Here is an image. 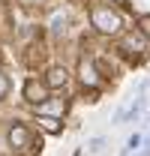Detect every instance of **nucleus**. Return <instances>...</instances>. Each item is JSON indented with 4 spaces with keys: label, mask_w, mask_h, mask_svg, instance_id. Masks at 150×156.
<instances>
[{
    "label": "nucleus",
    "mask_w": 150,
    "mask_h": 156,
    "mask_svg": "<svg viewBox=\"0 0 150 156\" xmlns=\"http://www.w3.org/2000/svg\"><path fill=\"white\" fill-rule=\"evenodd\" d=\"M36 123L45 129V132H48V135H60V132H63V123H60L57 117H51V114H39Z\"/></svg>",
    "instance_id": "0eeeda50"
},
{
    "label": "nucleus",
    "mask_w": 150,
    "mask_h": 156,
    "mask_svg": "<svg viewBox=\"0 0 150 156\" xmlns=\"http://www.w3.org/2000/svg\"><path fill=\"white\" fill-rule=\"evenodd\" d=\"M102 144H105V138H93V141H90V153H99Z\"/></svg>",
    "instance_id": "9b49d317"
},
{
    "label": "nucleus",
    "mask_w": 150,
    "mask_h": 156,
    "mask_svg": "<svg viewBox=\"0 0 150 156\" xmlns=\"http://www.w3.org/2000/svg\"><path fill=\"white\" fill-rule=\"evenodd\" d=\"M30 144H33V138L27 132V126L12 123V126H9V147H15V150H30Z\"/></svg>",
    "instance_id": "7ed1b4c3"
},
{
    "label": "nucleus",
    "mask_w": 150,
    "mask_h": 156,
    "mask_svg": "<svg viewBox=\"0 0 150 156\" xmlns=\"http://www.w3.org/2000/svg\"><path fill=\"white\" fill-rule=\"evenodd\" d=\"M132 150H141V135H132L129 141H126V147H123V156H129Z\"/></svg>",
    "instance_id": "6e6552de"
},
{
    "label": "nucleus",
    "mask_w": 150,
    "mask_h": 156,
    "mask_svg": "<svg viewBox=\"0 0 150 156\" xmlns=\"http://www.w3.org/2000/svg\"><path fill=\"white\" fill-rule=\"evenodd\" d=\"M78 78L84 81V87H96V84H99V75H96L93 60H81V63H78Z\"/></svg>",
    "instance_id": "39448f33"
},
{
    "label": "nucleus",
    "mask_w": 150,
    "mask_h": 156,
    "mask_svg": "<svg viewBox=\"0 0 150 156\" xmlns=\"http://www.w3.org/2000/svg\"><path fill=\"white\" fill-rule=\"evenodd\" d=\"M114 3H120V0H114Z\"/></svg>",
    "instance_id": "ddd939ff"
},
{
    "label": "nucleus",
    "mask_w": 150,
    "mask_h": 156,
    "mask_svg": "<svg viewBox=\"0 0 150 156\" xmlns=\"http://www.w3.org/2000/svg\"><path fill=\"white\" fill-rule=\"evenodd\" d=\"M138 27H141L138 33H141L144 39H150V15H141V18H138Z\"/></svg>",
    "instance_id": "1a4fd4ad"
},
{
    "label": "nucleus",
    "mask_w": 150,
    "mask_h": 156,
    "mask_svg": "<svg viewBox=\"0 0 150 156\" xmlns=\"http://www.w3.org/2000/svg\"><path fill=\"white\" fill-rule=\"evenodd\" d=\"M24 99L30 102V105H45L48 102V87H45V81H39V78H27L24 81Z\"/></svg>",
    "instance_id": "f03ea898"
},
{
    "label": "nucleus",
    "mask_w": 150,
    "mask_h": 156,
    "mask_svg": "<svg viewBox=\"0 0 150 156\" xmlns=\"http://www.w3.org/2000/svg\"><path fill=\"white\" fill-rule=\"evenodd\" d=\"M90 21H93V27L99 33H108V36L120 33V27H123V18L114 12L111 6H93L90 9Z\"/></svg>",
    "instance_id": "f257e3e1"
},
{
    "label": "nucleus",
    "mask_w": 150,
    "mask_h": 156,
    "mask_svg": "<svg viewBox=\"0 0 150 156\" xmlns=\"http://www.w3.org/2000/svg\"><path fill=\"white\" fill-rule=\"evenodd\" d=\"M6 93H9V78H6L3 69H0V99H6Z\"/></svg>",
    "instance_id": "9d476101"
},
{
    "label": "nucleus",
    "mask_w": 150,
    "mask_h": 156,
    "mask_svg": "<svg viewBox=\"0 0 150 156\" xmlns=\"http://www.w3.org/2000/svg\"><path fill=\"white\" fill-rule=\"evenodd\" d=\"M66 84H69V69H66V66H51L48 75H45V87H48V90H51V87L60 90V87H66Z\"/></svg>",
    "instance_id": "20e7f679"
},
{
    "label": "nucleus",
    "mask_w": 150,
    "mask_h": 156,
    "mask_svg": "<svg viewBox=\"0 0 150 156\" xmlns=\"http://www.w3.org/2000/svg\"><path fill=\"white\" fill-rule=\"evenodd\" d=\"M123 48H126V51H132V54H144L147 39L141 36V33H126V36H123Z\"/></svg>",
    "instance_id": "423d86ee"
},
{
    "label": "nucleus",
    "mask_w": 150,
    "mask_h": 156,
    "mask_svg": "<svg viewBox=\"0 0 150 156\" xmlns=\"http://www.w3.org/2000/svg\"><path fill=\"white\" fill-rule=\"evenodd\" d=\"M21 3H27V6H36V3H45V0H21Z\"/></svg>",
    "instance_id": "f8f14e48"
}]
</instances>
